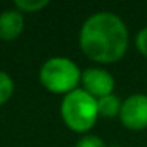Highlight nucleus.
Wrapping results in <instances>:
<instances>
[{"label": "nucleus", "mask_w": 147, "mask_h": 147, "mask_svg": "<svg viewBox=\"0 0 147 147\" xmlns=\"http://www.w3.org/2000/svg\"><path fill=\"white\" fill-rule=\"evenodd\" d=\"M136 48L141 54L147 57V27H144L136 35Z\"/></svg>", "instance_id": "11"}, {"label": "nucleus", "mask_w": 147, "mask_h": 147, "mask_svg": "<svg viewBox=\"0 0 147 147\" xmlns=\"http://www.w3.org/2000/svg\"><path fill=\"white\" fill-rule=\"evenodd\" d=\"M82 90L93 96V98H103L111 95L114 89V78L109 71L103 68H87L81 74Z\"/></svg>", "instance_id": "5"}, {"label": "nucleus", "mask_w": 147, "mask_h": 147, "mask_svg": "<svg viewBox=\"0 0 147 147\" xmlns=\"http://www.w3.org/2000/svg\"><path fill=\"white\" fill-rule=\"evenodd\" d=\"M81 70L67 57H52L43 63L40 70V82L51 93L68 95L76 90L81 81Z\"/></svg>", "instance_id": "3"}, {"label": "nucleus", "mask_w": 147, "mask_h": 147, "mask_svg": "<svg viewBox=\"0 0 147 147\" xmlns=\"http://www.w3.org/2000/svg\"><path fill=\"white\" fill-rule=\"evenodd\" d=\"M13 89H14V84H13V79L10 78V74L5 73V71H0V106L5 105L11 98Z\"/></svg>", "instance_id": "8"}, {"label": "nucleus", "mask_w": 147, "mask_h": 147, "mask_svg": "<svg viewBox=\"0 0 147 147\" xmlns=\"http://www.w3.org/2000/svg\"><path fill=\"white\" fill-rule=\"evenodd\" d=\"M120 122L128 130H144L147 128V95L136 93L122 101Z\"/></svg>", "instance_id": "4"}, {"label": "nucleus", "mask_w": 147, "mask_h": 147, "mask_svg": "<svg viewBox=\"0 0 147 147\" xmlns=\"http://www.w3.org/2000/svg\"><path fill=\"white\" fill-rule=\"evenodd\" d=\"M76 147H106V144L103 142L101 138L93 136V134H89V136H84L78 141Z\"/></svg>", "instance_id": "10"}, {"label": "nucleus", "mask_w": 147, "mask_h": 147, "mask_svg": "<svg viewBox=\"0 0 147 147\" xmlns=\"http://www.w3.org/2000/svg\"><path fill=\"white\" fill-rule=\"evenodd\" d=\"M24 30V16L19 10H5L0 13V40H16Z\"/></svg>", "instance_id": "6"}, {"label": "nucleus", "mask_w": 147, "mask_h": 147, "mask_svg": "<svg viewBox=\"0 0 147 147\" xmlns=\"http://www.w3.org/2000/svg\"><path fill=\"white\" fill-rule=\"evenodd\" d=\"M60 112L65 125L76 133L89 131L100 115L96 98H93L82 89H76L65 95L60 106Z\"/></svg>", "instance_id": "2"}, {"label": "nucleus", "mask_w": 147, "mask_h": 147, "mask_svg": "<svg viewBox=\"0 0 147 147\" xmlns=\"http://www.w3.org/2000/svg\"><path fill=\"white\" fill-rule=\"evenodd\" d=\"M48 0H16L14 5L19 11H24V13H36L41 8L48 7Z\"/></svg>", "instance_id": "9"}, {"label": "nucleus", "mask_w": 147, "mask_h": 147, "mask_svg": "<svg viewBox=\"0 0 147 147\" xmlns=\"http://www.w3.org/2000/svg\"><path fill=\"white\" fill-rule=\"evenodd\" d=\"M96 103H98V114L103 115V117H115V115L120 114L122 101L114 93L106 95L103 98H98Z\"/></svg>", "instance_id": "7"}, {"label": "nucleus", "mask_w": 147, "mask_h": 147, "mask_svg": "<svg viewBox=\"0 0 147 147\" xmlns=\"http://www.w3.org/2000/svg\"><path fill=\"white\" fill-rule=\"evenodd\" d=\"M79 46L90 60L101 63L117 62L128 48L127 26L114 13H96L81 27Z\"/></svg>", "instance_id": "1"}]
</instances>
